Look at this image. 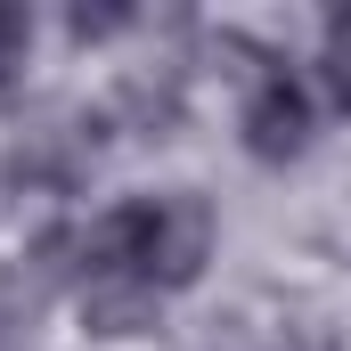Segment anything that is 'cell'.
Instances as JSON below:
<instances>
[{
	"label": "cell",
	"mask_w": 351,
	"mask_h": 351,
	"mask_svg": "<svg viewBox=\"0 0 351 351\" xmlns=\"http://www.w3.org/2000/svg\"><path fill=\"white\" fill-rule=\"evenodd\" d=\"M213 237H221V221H213V204L196 188H156V196H123L114 213H98V229L82 245V269L131 278V286H147L164 302V294L204 278Z\"/></svg>",
	"instance_id": "obj_1"
},
{
	"label": "cell",
	"mask_w": 351,
	"mask_h": 351,
	"mask_svg": "<svg viewBox=\"0 0 351 351\" xmlns=\"http://www.w3.org/2000/svg\"><path fill=\"white\" fill-rule=\"evenodd\" d=\"M131 25H139L131 8H74V16H66L74 41H114V33H131Z\"/></svg>",
	"instance_id": "obj_5"
},
{
	"label": "cell",
	"mask_w": 351,
	"mask_h": 351,
	"mask_svg": "<svg viewBox=\"0 0 351 351\" xmlns=\"http://www.w3.org/2000/svg\"><path fill=\"white\" fill-rule=\"evenodd\" d=\"M33 58V16L16 8V0H0V90L16 82V66Z\"/></svg>",
	"instance_id": "obj_4"
},
{
	"label": "cell",
	"mask_w": 351,
	"mask_h": 351,
	"mask_svg": "<svg viewBox=\"0 0 351 351\" xmlns=\"http://www.w3.org/2000/svg\"><path fill=\"white\" fill-rule=\"evenodd\" d=\"M311 123H319L311 82H302V74H286V66H269L262 82L245 90L237 139H245V156H254V164H294V156L311 147Z\"/></svg>",
	"instance_id": "obj_2"
},
{
	"label": "cell",
	"mask_w": 351,
	"mask_h": 351,
	"mask_svg": "<svg viewBox=\"0 0 351 351\" xmlns=\"http://www.w3.org/2000/svg\"><path fill=\"white\" fill-rule=\"evenodd\" d=\"M319 66H327L335 106L351 114V8H335V16H327V49H319Z\"/></svg>",
	"instance_id": "obj_3"
}]
</instances>
